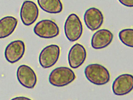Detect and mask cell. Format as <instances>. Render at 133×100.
<instances>
[{"instance_id":"1","label":"cell","mask_w":133,"mask_h":100,"mask_svg":"<svg viewBox=\"0 0 133 100\" xmlns=\"http://www.w3.org/2000/svg\"><path fill=\"white\" fill-rule=\"evenodd\" d=\"M87 79L96 85H103L110 80L109 72L105 66L97 63L88 65L84 70Z\"/></svg>"},{"instance_id":"2","label":"cell","mask_w":133,"mask_h":100,"mask_svg":"<svg viewBox=\"0 0 133 100\" xmlns=\"http://www.w3.org/2000/svg\"><path fill=\"white\" fill-rule=\"evenodd\" d=\"M74 72L65 66L57 67L52 70L49 76L50 83L57 87L65 86L73 82L76 79Z\"/></svg>"},{"instance_id":"3","label":"cell","mask_w":133,"mask_h":100,"mask_svg":"<svg viewBox=\"0 0 133 100\" xmlns=\"http://www.w3.org/2000/svg\"><path fill=\"white\" fill-rule=\"evenodd\" d=\"M65 36L68 40L74 42L78 40L83 33L82 23L77 15L70 14L67 18L64 26Z\"/></svg>"},{"instance_id":"4","label":"cell","mask_w":133,"mask_h":100,"mask_svg":"<svg viewBox=\"0 0 133 100\" xmlns=\"http://www.w3.org/2000/svg\"><path fill=\"white\" fill-rule=\"evenodd\" d=\"M60 55V48L57 45L52 44L45 47L40 52L39 61L44 68L52 67L57 62Z\"/></svg>"},{"instance_id":"5","label":"cell","mask_w":133,"mask_h":100,"mask_svg":"<svg viewBox=\"0 0 133 100\" xmlns=\"http://www.w3.org/2000/svg\"><path fill=\"white\" fill-rule=\"evenodd\" d=\"M35 33L41 38L50 39L57 36L60 30L57 24L50 20H43L36 23L34 28Z\"/></svg>"},{"instance_id":"6","label":"cell","mask_w":133,"mask_h":100,"mask_svg":"<svg viewBox=\"0 0 133 100\" xmlns=\"http://www.w3.org/2000/svg\"><path fill=\"white\" fill-rule=\"evenodd\" d=\"M133 88V77L130 74H121L114 81L112 86L115 95L123 96L131 92Z\"/></svg>"},{"instance_id":"7","label":"cell","mask_w":133,"mask_h":100,"mask_svg":"<svg viewBox=\"0 0 133 100\" xmlns=\"http://www.w3.org/2000/svg\"><path fill=\"white\" fill-rule=\"evenodd\" d=\"M17 77L20 83L26 88L32 89L37 83L36 73L31 67L27 65H21L18 67Z\"/></svg>"},{"instance_id":"8","label":"cell","mask_w":133,"mask_h":100,"mask_svg":"<svg viewBox=\"0 0 133 100\" xmlns=\"http://www.w3.org/2000/svg\"><path fill=\"white\" fill-rule=\"evenodd\" d=\"M39 11L36 4L31 1L23 2L20 12L21 19L24 25L30 26L37 20Z\"/></svg>"},{"instance_id":"9","label":"cell","mask_w":133,"mask_h":100,"mask_svg":"<svg viewBox=\"0 0 133 100\" xmlns=\"http://www.w3.org/2000/svg\"><path fill=\"white\" fill-rule=\"evenodd\" d=\"M25 51V45L24 41L17 40L8 45L5 49L4 55L7 61L13 64L22 58Z\"/></svg>"},{"instance_id":"10","label":"cell","mask_w":133,"mask_h":100,"mask_svg":"<svg viewBox=\"0 0 133 100\" xmlns=\"http://www.w3.org/2000/svg\"><path fill=\"white\" fill-rule=\"evenodd\" d=\"M87 58V51L85 48L81 44L74 45L69 51L68 61L72 68L77 69L83 65Z\"/></svg>"},{"instance_id":"11","label":"cell","mask_w":133,"mask_h":100,"mask_svg":"<svg viewBox=\"0 0 133 100\" xmlns=\"http://www.w3.org/2000/svg\"><path fill=\"white\" fill-rule=\"evenodd\" d=\"M85 25L91 31L99 29L104 22V16L101 11L96 8H91L85 11L84 15Z\"/></svg>"},{"instance_id":"12","label":"cell","mask_w":133,"mask_h":100,"mask_svg":"<svg viewBox=\"0 0 133 100\" xmlns=\"http://www.w3.org/2000/svg\"><path fill=\"white\" fill-rule=\"evenodd\" d=\"M112 33L107 29L99 30L93 34L91 45L95 49H101L109 46L113 40Z\"/></svg>"},{"instance_id":"13","label":"cell","mask_w":133,"mask_h":100,"mask_svg":"<svg viewBox=\"0 0 133 100\" xmlns=\"http://www.w3.org/2000/svg\"><path fill=\"white\" fill-rule=\"evenodd\" d=\"M18 22L16 18L10 16L0 20V39L6 38L11 35L16 29Z\"/></svg>"},{"instance_id":"14","label":"cell","mask_w":133,"mask_h":100,"mask_svg":"<svg viewBox=\"0 0 133 100\" xmlns=\"http://www.w3.org/2000/svg\"><path fill=\"white\" fill-rule=\"evenodd\" d=\"M40 8L51 14H58L63 11V5L61 0H37Z\"/></svg>"},{"instance_id":"15","label":"cell","mask_w":133,"mask_h":100,"mask_svg":"<svg viewBox=\"0 0 133 100\" xmlns=\"http://www.w3.org/2000/svg\"><path fill=\"white\" fill-rule=\"evenodd\" d=\"M119 38L123 44L130 47H133V30L125 29L121 30L119 33Z\"/></svg>"},{"instance_id":"16","label":"cell","mask_w":133,"mask_h":100,"mask_svg":"<svg viewBox=\"0 0 133 100\" xmlns=\"http://www.w3.org/2000/svg\"><path fill=\"white\" fill-rule=\"evenodd\" d=\"M123 5L128 7H133V0H118Z\"/></svg>"},{"instance_id":"17","label":"cell","mask_w":133,"mask_h":100,"mask_svg":"<svg viewBox=\"0 0 133 100\" xmlns=\"http://www.w3.org/2000/svg\"><path fill=\"white\" fill-rule=\"evenodd\" d=\"M13 100H29V99H31L27 97H17L13 98Z\"/></svg>"}]
</instances>
